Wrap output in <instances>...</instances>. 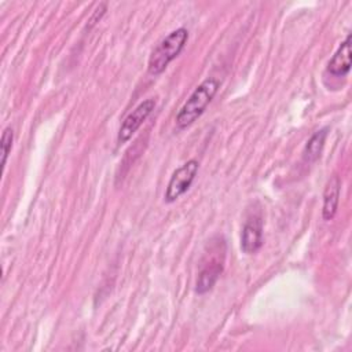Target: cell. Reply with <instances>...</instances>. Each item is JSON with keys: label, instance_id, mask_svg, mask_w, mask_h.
<instances>
[{"label": "cell", "instance_id": "cell-1", "mask_svg": "<svg viewBox=\"0 0 352 352\" xmlns=\"http://www.w3.org/2000/svg\"><path fill=\"white\" fill-rule=\"evenodd\" d=\"M219 87L220 81L214 77H208L204 80L180 107L179 113L176 114V125L183 129L197 121L217 94Z\"/></svg>", "mask_w": 352, "mask_h": 352}, {"label": "cell", "instance_id": "cell-2", "mask_svg": "<svg viewBox=\"0 0 352 352\" xmlns=\"http://www.w3.org/2000/svg\"><path fill=\"white\" fill-rule=\"evenodd\" d=\"M226 260V241L223 236H214L208 246V252L202 258L201 271L198 274L195 292L198 294L208 293L224 270Z\"/></svg>", "mask_w": 352, "mask_h": 352}, {"label": "cell", "instance_id": "cell-3", "mask_svg": "<svg viewBox=\"0 0 352 352\" xmlns=\"http://www.w3.org/2000/svg\"><path fill=\"white\" fill-rule=\"evenodd\" d=\"M187 40H188V30L186 28H179L170 32L164 40H161V43L150 54V58L147 62V72L151 76H158L162 72H165L168 65L176 56H179Z\"/></svg>", "mask_w": 352, "mask_h": 352}, {"label": "cell", "instance_id": "cell-4", "mask_svg": "<svg viewBox=\"0 0 352 352\" xmlns=\"http://www.w3.org/2000/svg\"><path fill=\"white\" fill-rule=\"evenodd\" d=\"M199 169V164L197 160H188L182 166H179L170 176L164 198L168 204L175 202L180 198L192 184Z\"/></svg>", "mask_w": 352, "mask_h": 352}, {"label": "cell", "instance_id": "cell-5", "mask_svg": "<svg viewBox=\"0 0 352 352\" xmlns=\"http://www.w3.org/2000/svg\"><path fill=\"white\" fill-rule=\"evenodd\" d=\"M155 107V100L153 98L143 100L139 103L122 121L118 135H117V142L118 143H125L128 142L132 135L140 128V125L147 120V117L153 113Z\"/></svg>", "mask_w": 352, "mask_h": 352}, {"label": "cell", "instance_id": "cell-6", "mask_svg": "<svg viewBox=\"0 0 352 352\" xmlns=\"http://www.w3.org/2000/svg\"><path fill=\"white\" fill-rule=\"evenodd\" d=\"M263 246V221L253 216L243 224L241 235V249L246 254L256 253Z\"/></svg>", "mask_w": 352, "mask_h": 352}, {"label": "cell", "instance_id": "cell-7", "mask_svg": "<svg viewBox=\"0 0 352 352\" xmlns=\"http://www.w3.org/2000/svg\"><path fill=\"white\" fill-rule=\"evenodd\" d=\"M351 69V34L345 37L333 58L327 63V72L333 76H345Z\"/></svg>", "mask_w": 352, "mask_h": 352}, {"label": "cell", "instance_id": "cell-8", "mask_svg": "<svg viewBox=\"0 0 352 352\" xmlns=\"http://www.w3.org/2000/svg\"><path fill=\"white\" fill-rule=\"evenodd\" d=\"M340 191H341V180L337 175L331 176L327 182L324 191H323V206H322V216L326 221L331 220L336 216L338 201H340Z\"/></svg>", "mask_w": 352, "mask_h": 352}, {"label": "cell", "instance_id": "cell-9", "mask_svg": "<svg viewBox=\"0 0 352 352\" xmlns=\"http://www.w3.org/2000/svg\"><path fill=\"white\" fill-rule=\"evenodd\" d=\"M326 136H327V129L323 128L320 131H316L311 138L307 142L305 147H304V160L307 162H315L320 154H322V150H323V146H324V142H326Z\"/></svg>", "mask_w": 352, "mask_h": 352}, {"label": "cell", "instance_id": "cell-10", "mask_svg": "<svg viewBox=\"0 0 352 352\" xmlns=\"http://www.w3.org/2000/svg\"><path fill=\"white\" fill-rule=\"evenodd\" d=\"M12 142H14V132L12 129L8 126L4 129L3 135H1V143H0V147H1V165L6 166L7 164V158L10 155V151L12 148Z\"/></svg>", "mask_w": 352, "mask_h": 352}]
</instances>
